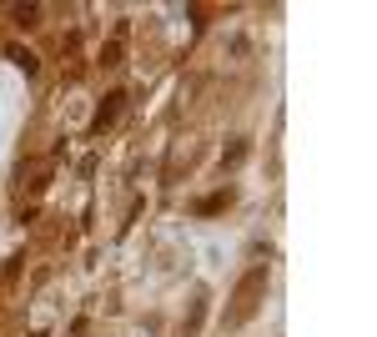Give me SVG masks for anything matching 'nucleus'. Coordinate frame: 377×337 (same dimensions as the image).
<instances>
[{"label":"nucleus","mask_w":377,"mask_h":337,"mask_svg":"<svg viewBox=\"0 0 377 337\" xmlns=\"http://www.w3.org/2000/svg\"><path fill=\"white\" fill-rule=\"evenodd\" d=\"M267 282H271V272H267V267H251L246 277L237 282V292H232V312H226V322L242 327V322L257 318V307H262V297H267Z\"/></svg>","instance_id":"1"},{"label":"nucleus","mask_w":377,"mask_h":337,"mask_svg":"<svg viewBox=\"0 0 377 337\" xmlns=\"http://www.w3.org/2000/svg\"><path fill=\"white\" fill-rule=\"evenodd\" d=\"M121 91H111L106 101H101V106H96V116H91V136H101V131H106V126H116V116H121Z\"/></svg>","instance_id":"2"},{"label":"nucleus","mask_w":377,"mask_h":337,"mask_svg":"<svg viewBox=\"0 0 377 337\" xmlns=\"http://www.w3.org/2000/svg\"><path fill=\"white\" fill-rule=\"evenodd\" d=\"M6 56H10V60H15V66H20V71H26V76H35V71H40V60H35V56H31L26 46H10Z\"/></svg>","instance_id":"3"},{"label":"nucleus","mask_w":377,"mask_h":337,"mask_svg":"<svg viewBox=\"0 0 377 337\" xmlns=\"http://www.w3.org/2000/svg\"><path fill=\"white\" fill-rule=\"evenodd\" d=\"M101 66H121V35L111 40V46H101Z\"/></svg>","instance_id":"5"},{"label":"nucleus","mask_w":377,"mask_h":337,"mask_svg":"<svg viewBox=\"0 0 377 337\" xmlns=\"http://www.w3.org/2000/svg\"><path fill=\"white\" fill-rule=\"evenodd\" d=\"M226 202H232V192H221V197H206V202L196 206V212H221V206H226Z\"/></svg>","instance_id":"6"},{"label":"nucleus","mask_w":377,"mask_h":337,"mask_svg":"<svg viewBox=\"0 0 377 337\" xmlns=\"http://www.w3.org/2000/svg\"><path fill=\"white\" fill-rule=\"evenodd\" d=\"M10 20L31 31V26H40V6H15V10H10Z\"/></svg>","instance_id":"4"}]
</instances>
